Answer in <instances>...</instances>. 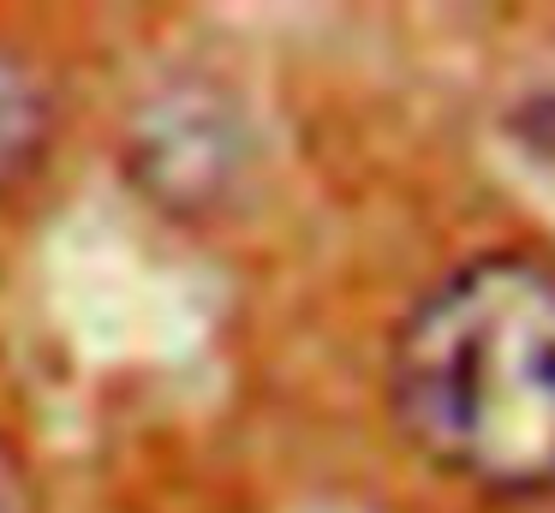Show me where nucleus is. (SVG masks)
Segmentation results:
<instances>
[{"label": "nucleus", "instance_id": "obj_1", "mask_svg": "<svg viewBox=\"0 0 555 513\" xmlns=\"http://www.w3.org/2000/svg\"><path fill=\"white\" fill-rule=\"evenodd\" d=\"M388 400L436 472L490 496H550L555 269L526 251L448 269L395 329Z\"/></svg>", "mask_w": 555, "mask_h": 513}, {"label": "nucleus", "instance_id": "obj_2", "mask_svg": "<svg viewBox=\"0 0 555 513\" xmlns=\"http://www.w3.org/2000/svg\"><path fill=\"white\" fill-rule=\"evenodd\" d=\"M245 167V126L216 90L185 84L138 114L132 174L156 209H216Z\"/></svg>", "mask_w": 555, "mask_h": 513}, {"label": "nucleus", "instance_id": "obj_3", "mask_svg": "<svg viewBox=\"0 0 555 513\" xmlns=\"http://www.w3.org/2000/svg\"><path fill=\"white\" fill-rule=\"evenodd\" d=\"M54 126H61L54 84L37 72V60L0 42V203L42 174L54 150Z\"/></svg>", "mask_w": 555, "mask_h": 513}, {"label": "nucleus", "instance_id": "obj_4", "mask_svg": "<svg viewBox=\"0 0 555 513\" xmlns=\"http://www.w3.org/2000/svg\"><path fill=\"white\" fill-rule=\"evenodd\" d=\"M0 513H37V496H30V477L18 465V453L0 441Z\"/></svg>", "mask_w": 555, "mask_h": 513}]
</instances>
